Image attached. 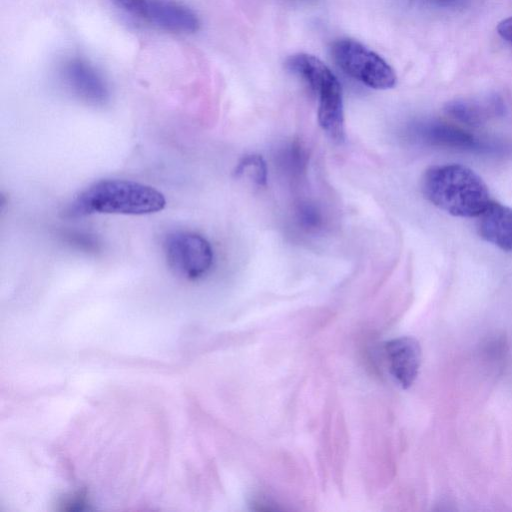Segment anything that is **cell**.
Segmentation results:
<instances>
[{
	"label": "cell",
	"instance_id": "6da1fadb",
	"mask_svg": "<svg viewBox=\"0 0 512 512\" xmlns=\"http://www.w3.org/2000/svg\"><path fill=\"white\" fill-rule=\"evenodd\" d=\"M164 195L146 184L125 179H103L80 192L68 205L64 215L79 218L87 215H147L161 211Z\"/></svg>",
	"mask_w": 512,
	"mask_h": 512
},
{
	"label": "cell",
	"instance_id": "7a4b0ae2",
	"mask_svg": "<svg viewBox=\"0 0 512 512\" xmlns=\"http://www.w3.org/2000/svg\"><path fill=\"white\" fill-rule=\"evenodd\" d=\"M421 189L430 203L458 217H477L492 200L483 179L461 164L430 167L423 175Z\"/></svg>",
	"mask_w": 512,
	"mask_h": 512
},
{
	"label": "cell",
	"instance_id": "3957f363",
	"mask_svg": "<svg viewBox=\"0 0 512 512\" xmlns=\"http://www.w3.org/2000/svg\"><path fill=\"white\" fill-rule=\"evenodd\" d=\"M318 94V122L335 142L344 140V109L341 85L329 67L316 56L299 53L286 62Z\"/></svg>",
	"mask_w": 512,
	"mask_h": 512
},
{
	"label": "cell",
	"instance_id": "277c9868",
	"mask_svg": "<svg viewBox=\"0 0 512 512\" xmlns=\"http://www.w3.org/2000/svg\"><path fill=\"white\" fill-rule=\"evenodd\" d=\"M335 63L347 75L378 90L395 86L397 77L393 68L377 53L353 39H339L331 46Z\"/></svg>",
	"mask_w": 512,
	"mask_h": 512
},
{
	"label": "cell",
	"instance_id": "5b68a950",
	"mask_svg": "<svg viewBox=\"0 0 512 512\" xmlns=\"http://www.w3.org/2000/svg\"><path fill=\"white\" fill-rule=\"evenodd\" d=\"M163 248L169 268L187 280L204 277L213 266V249L200 234L173 232L166 237Z\"/></svg>",
	"mask_w": 512,
	"mask_h": 512
},
{
	"label": "cell",
	"instance_id": "8992f818",
	"mask_svg": "<svg viewBox=\"0 0 512 512\" xmlns=\"http://www.w3.org/2000/svg\"><path fill=\"white\" fill-rule=\"evenodd\" d=\"M126 12L166 31L194 33L198 16L189 7L173 0H113Z\"/></svg>",
	"mask_w": 512,
	"mask_h": 512
},
{
	"label": "cell",
	"instance_id": "52a82bcc",
	"mask_svg": "<svg viewBox=\"0 0 512 512\" xmlns=\"http://www.w3.org/2000/svg\"><path fill=\"white\" fill-rule=\"evenodd\" d=\"M64 82L72 93L92 105H104L109 101L110 92L100 73L87 61L73 58L62 68Z\"/></svg>",
	"mask_w": 512,
	"mask_h": 512
},
{
	"label": "cell",
	"instance_id": "ba28073f",
	"mask_svg": "<svg viewBox=\"0 0 512 512\" xmlns=\"http://www.w3.org/2000/svg\"><path fill=\"white\" fill-rule=\"evenodd\" d=\"M388 368L404 389L416 380L421 365V348L412 337L403 336L388 341L384 346Z\"/></svg>",
	"mask_w": 512,
	"mask_h": 512
},
{
	"label": "cell",
	"instance_id": "9c48e42d",
	"mask_svg": "<svg viewBox=\"0 0 512 512\" xmlns=\"http://www.w3.org/2000/svg\"><path fill=\"white\" fill-rule=\"evenodd\" d=\"M479 236L506 252H512V208L491 200L476 217Z\"/></svg>",
	"mask_w": 512,
	"mask_h": 512
},
{
	"label": "cell",
	"instance_id": "30bf717a",
	"mask_svg": "<svg viewBox=\"0 0 512 512\" xmlns=\"http://www.w3.org/2000/svg\"><path fill=\"white\" fill-rule=\"evenodd\" d=\"M418 133L424 142L437 147L468 151H484L489 149L483 140L468 131L445 122L426 123L420 128Z\"/></svg>",
	"mask_w": 512,
	"mask_h": 512
},
{
	"label": "cell",
	"instance_id": "8fae6325",
	"mask_svg": "<svg viewBox=\"0 0 512 512\" xmlns=\"http://www.w3.org/2000/svg\"><path fill=\"white\" fill-rule=\"evenodd\" d=\"M234 174L247 176L260 186H265L267 183V166L261 155H245L237 164Z\"/></svg>",
	"mask_w": 512,
	"mask_h": 512
},
{
	"label": "cell",
	"instance_id": "7c38bea8",
	"mask_svg": "<svg viewBox=\"0 0 512 512\" xmlns=\"http://www.w3.org/2000/svg\"><path fill=\"white\" fill-rule=\"evenodd\" d=\"M447 112L458 121L470 126L481 125L485 118L484 111L481 108L465 101L449 103Z\"/></svg>",
	"mask_w": 512,
	"mask_h": 512
},
{
	"label": "cell",
	"instance_id": "4fadbf2b",
	"mask_svg": "<svg viewBox=\"0 0 512 512\" xmlns=\"http://www.w3.org/2000/svg\"><path fill=\"white\" fill-rule=\"evenodd\" d=\"M497 32L503 40L512 45V16L498 23Z\"/></svg>",
	"mask_w": 512,
	"mask_h": 512
}]
</instances>
